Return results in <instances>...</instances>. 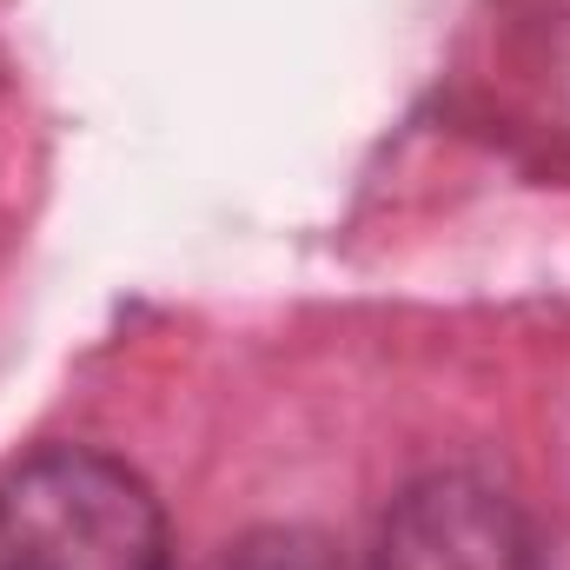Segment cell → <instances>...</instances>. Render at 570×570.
Here are the masks:
<instances>
[{
  "instance_id": "1",
  "label": "cell",
  "mask_w": 570,
  "mask_h": 570,
  "mask_svg": "<svg viewBox=\"0 0 570 570\" xmlns=\"http://www.w3.org/2000/svg\"><path fill=\"white\" fill-rule=\"evenodd\" d=\"M0 570H166V518L140 471L47 444L0 471Z\"/></svg>"
},
{
  "instance_id": "2",
  "label": "cell",
  "mask_w": 570,
  "mask_h": 570,
  "mask_svg": "<svg viewBox=\"0 0 570 570\" xmlns=\"http://www.w3.org/2000/svg\"><path fill=\"white\" fill-rule=\"evenodd\" d=\"M372 570H538V538L504 484L431 471L392 498Z\"/></svg>"
},
{
  "instance_id": "3",
  "label": "cell",
  "mask_w": 570,
  "mask_h": 570,
  "mask_svg": "<svg viewBox=\"0 0 570 570\" xmlns=\"http://www.w3.org/2000/svg\"><path fill=\"white\" fill-rule=\"evenodd\" d=\"M213 570H372V564L345 558L318 531H253V538H239Z\"/></svg>"
}]
</instances>
